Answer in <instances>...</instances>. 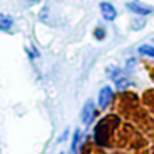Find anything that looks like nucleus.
<instances>
[{
    "mask_svg": "<svg viewBox=\"0 0 154 154\" xmlns=\"http://www.w3.org/2000/svg\"><path fill=\"white\" fill-rule=\"evenodd\" d=\"M126 7L134 12V13H137V14H141V16H147V14H150L153 11H154V7L153 6H149L142 1H138V0H134L131 2H128L126 4Z\"/></svg>",
    "mask_w": 154,
    "mask_h": 154,
    "instance_id": "obj_1",
    "label": "nucleus"
},
{
    "mask_svg": "<svg viewBox=\"0 0 154 154\" xmlns=\"http://www.w3.org/2000/svg\"><path fill=\"white\" fill-rule=\"evenodd\" d=\"M106 119L100 122L99 125L95 128V141L99 144H106L107 142V137H108V124H105Z\"/></svg>",
    "mask_w": 154,
    "mask_h": 154,
    "instance_id": "obj_2",
    "label": "nucleus"
},
{
    "mask_svg": "<svg viewBox=\"0 0 154 154\" xmlns=\"http://www.w3.org/2000/svg\"><path fill=\"white\" fill-rule=\"evenodd\" d=\"M94 114H95V107H94L93 101L89 100L83 106V109H82V113H81V118H82L83 124L89 125L94 119Z\"/></svg>",
    "mask_w": 154,
    "mask_h": 154,
    "instance_id": "obj_3",
    "label": "nucleus"
},
{
    "mask_svg": "<svg viewBox=\"0 0 154 154\" xmlns=\"http://www.w3.org/2000/svg\"><path fill=\"white\" fill-rule=\"evenodd\" d=\"M112 89L109 87H103L100 93H99V97H97V103L101 108H106L109 103V101L112 100Z\"/></svg>",
    "mask_w": 154,
    "mask_h": 154,
    "instance_id": "obj_4",
    "label": "nucleus"
},
{
    "mask_svg": "<svg viewBox=\"0 0 154 154\" xmlns=\"http://www.w3.org/2000/svg\"><path fill=\"white\" fill-rule=\"evenodd\" d=\"M100 10H101V14H102L103 19H106V20L111 22L117 17V11H116L114 6L109 2H101Z\"/></svg>",
    "mask_w": 154,
    "mask_h": 154,
    "instance_id": "obj_5",
    "label": "nucleus"
},
{
    "mask_svg": "<svg viewBox=\"0 0 154 154\" xmlns=\"http://www.w3.org/2000/svg\"><path fill=\"white\" fill-rule=\"evenodd\" d=\"M12 26V20L10 17L0 13V30H8Z\"/></svg>",
    "mask_w": 154,
    "mask_h": 154,
    "instance_id": "obj_6",
    "label": "nucleus"
},
{
    "mask_svg": "<svg viewBox=\"0 0 154 154\" xmlns=\"http://www.w3.org/2000/svg\"><path fill=\"white\" fill-rule=\"evenodd\" d=\"M138 53L142 55H148L150 58H154V47L149 45H142L138 47Z\"/></svg>",
    "mask_w": 154,
    "mask_h": 154,
    "instance_id": "obj_7",
    "label": "nucleus"
},
{
    "mask_svg": "<svg viewBox=\"0 0 154 154\" xmlns=\"http://www.w3.org/2000/svg\"><path fill=\"white\" fill-rule=\"evenodd\" d=\"M103 34H105L103 30H100V29H97V30L95 31V35L97 36V38H102V37H103Z\"/></svg>",
    "mask_w": 154,
    "mask_h": 154,
    "instance_id": "obj_8",
    "label": "nucleus"
},
{
    "mask_svg": "<svg viewBox=\"0 0 154 154\" xmlns=\"http://www.w3.org/2000/svg\"><path fill=\"white\" fill-rule=\"evenodd\" d=\"M28 1H31V2H37V1H40V0H28Z\"/></svg>",
    "mask_w": 154,
    "mask_h": 154,
    "instance_id": "obj_9",
    "label": "nucleus"
}]
</instances>
